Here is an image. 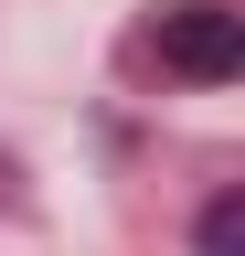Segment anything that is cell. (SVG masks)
I'll use <instances>...</instances> for the list:
<instances>
[{"instance_id": "obj_1", "label": "cell", "mask_w": 245, "mask_h": 256, "mask_svg": "<svg viewBox=\"0 0 245 256\" xmlns=\"http://www.w3.org/2000/svg\"><path fill=\"white\" fill-rule=\"evenodd\" d=\"M149 54H160L171 75H192V86H224L245 64V11L235 0H171V11L149 22Z\"/></svg>"}, {"instance_id": "obj_2", "label": "cell", "mask_w": 245, "mask_h": 256, "mask_svg": "<svg viewBox=\"0 0 245 256\" xmlns=\"http://www.w3.org/2000/svg\"><path fill=\"white\" fill-rule=\"evenodd\" d=\"M245 246V203H235V192H224V203H213L203 214V256H235Z\"/></svg>"}]
</instances>
